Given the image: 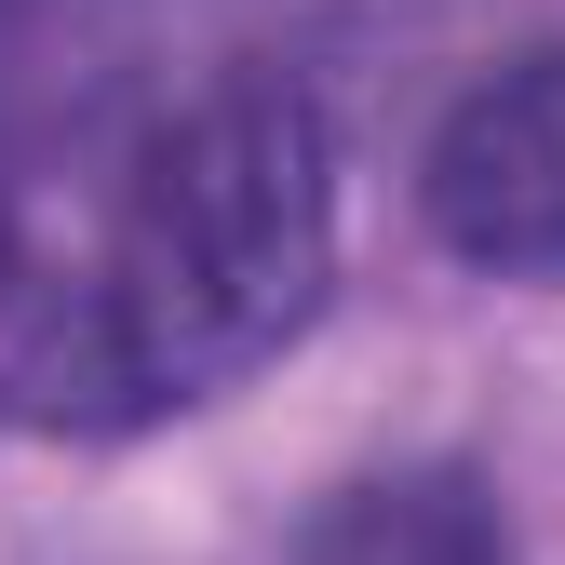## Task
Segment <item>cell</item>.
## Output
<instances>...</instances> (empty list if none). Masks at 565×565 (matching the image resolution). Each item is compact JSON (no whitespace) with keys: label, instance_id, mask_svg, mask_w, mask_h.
<instances>
[{"label":"cell","instance_id":"obj_1","mask_svg":"<svg viewBox=\"0 0 565 565\" xmlns=\"http://www.w3.org/2000/svg\"><path fill=\"white\" fill-rule=\"evenodd\" d=\"M337 282V135L297 67L28 108L0 135V431L121 445L243 391Z\"/></svg>","mask_w":565,"mask_h":565},{"label":"cell","instance_id":"obj_2","mask_svg":"<svg viewBox=\"0 0 565 565\" xmlns=\"http://www.w3.org/2000/svg\"><path fill=\"white\" fill-rule=\"evenodd\" d=\"M417 216L499 282H565V41L484 67L417 149Z\"/></svg>","mask_w":565,"mask_h":565},{"label":"cell","instance_id":"obj_3","mask_svg":"<svg viewBox=\"0 0 565 565\" xmlns=\"http://www.w3.org/2000/svg\"><path fill=\"white\" fill-rule=\"evenodd\" d=\"M297 565H525V539H512L484 471L404 458V471H350L297 525Z\"/></svg>","mask_w":565,"mask_h":565}]
</instances>
